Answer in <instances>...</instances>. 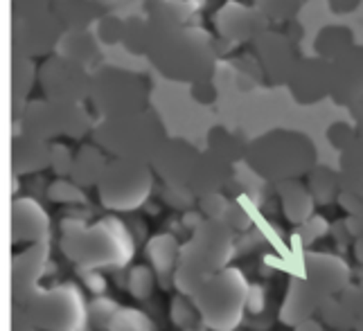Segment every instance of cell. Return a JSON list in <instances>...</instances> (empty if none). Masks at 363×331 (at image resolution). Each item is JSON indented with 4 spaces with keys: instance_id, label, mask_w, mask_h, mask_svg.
Masks as SVG:
<instances>
[{
    "instance_id": "cell-13",
    "label": "cell",
    "mask_w": 363,
    "mask_h": 331,
    "mask_svg": "<svg viewBox=\"0 0 363 331\" xmlns=\"http://www.w3.org/2000/svg\"><path fill=\"white\" fill-rule=\"evenodd\" d=\"M246 309L250 313H259L264 309V288L262 286H253L250 284V291H248V302H246Z\"/></svg>"
},
{
    "instance_id": "cell-9",
    "label": "cell",
    "mask_w": 363,
    "mask_h": 331,
    "mask_svg": "<svg viewBox=\"0 0 363 331\" xmlns=\"http://www.w3.org/2000/svg\"><path fill=\"white\" fill-rule=\"evenodd\" d=\"M108 331H156L152 320L143 313L140 309H129V307H120L116 318L111 320Z\"/></svg>"
},
{
    "instance_id": "cell-4",
    "label": "cell",
    "mask_w": 363,
    "mask_h": 331,
    "mask_svg": "<svg viewBox=\"0 0 363 331\" xmlns=\"http://www.w3.org/2000/svg\"><path fill=\"white\" fill-rule=\"evenodd\" d=\"M39 331H84L89 322V304L77 284H59L52 288H32L28 296L14 302Z\"/></svg>"
},
{
    "instance_id": "cell-8",
    "label": "cell",
    "mask_w": 363,
    "mask_h": 331,
    "mask_svg": "<svg viewBox=\"0 0 363 331\" xmlns=\"http://www.w3.org/2000/svg\"><path fill=\"white\" fill-rule=\"evenodd\" d=\"M181 248L183 246L177 241V237H172V235H158L154 239H149L147 257H149V262H152L154 273L160 279H165V284H167L169 277L174 279V273H177Z\"/></svg>"
},
{
    "instance_id": "cell-12",
    "label": "cell",
    "mask_w": 363,
    "mask_h": 331,
    "mask_svg": "<svg viewBox=\"0 0 363 331\" xmlns=\"http://www.w3.org/2000/svg\"><path fill=\"white\" fill-rule=\"evenodd\" d=\"M187 298H190V296H183V293H181V298H177L172 304V318H174V322H177L179 327H190L194 322V318H201V313H199V309H196V304L187 302Z\"/></svg>"
},
{
    "instance_id": "cell-5",
    "label": "cell",
    "mask_w": 363,
    "mask_h": 331,
    "mask_svg": "<svg viewBox=\"0 0 363 331\" xmlns=\"http://www.w3.org/2000/svg\"><path fill=\"white\" fill-rule=\"evenodd\" d=\"M250 284L240 269L219 271L199 286L190 300L201 313V322L212 331H235L242 325Z\"/></svg>"
},
{
    "instance_id": "cell-10",
    "label": "cell",
    "mask_w": 363,
    "mask_h": 331,
    "mask_svg": "<svg viewBox=\"0 0 363 331\" xmlns=\"http://www.w3.org/2000/svg\"><path fill=\"white\" fill-rule=\"evenodd\" d=\"M120 311V307L108 298H95L89 304V320L97 327V329H104L108 331L111 320L116 318V313Z\"/></svg>"
},
{
    "instance_id": "cell-15",
    "label": "cell",
    "mask_w": 363,
    "mask_h": 331,
    "mask_svg": "<svg viewBox=\"0 0 363 331\" xmlns=\"http://www.w3.org/2000/svg\"><path fill=\"white\" fill-rule=\"evenodd\" d=\"M11 331H39V329H36L21 311L14 309V327H11Z\"/></svg>"
},
{
    "instance_id": "cell-11",
    "label": "cell",
    "mask_w": 363,
    "mask_h": 331,
    "mask_svg": "<svg viewBox=\"0 0 363 331\" xmlns=\"http://www.w3.org/2000/svg\"><path fill=\"white\" fill-rule=\"evenodd\" d=\"M154 279H156V273H152V269L135 266L129 275V293L138 300H147L154 291Z\"/></svg>"
},
{
    "instance_id": "cell-14",
    "label": "cell",
    "mask_w": 363,
    "mask_h": 331,
    "mask_svg": "<svg viewBox=\"0 0 363 331\" xmlns=\"http://www.w3.org/2000/svg\"><path fill=\"white\" fill-rule=\"evenodd\" d=\"M84 279H86V286H89V288H91L93 293H102V291L106 288V284H104V277L97 273V269H91V271H86Z\"/></svg>"
},
{
    "instance_id": "cell-7",
    "label": "cell",
    "mask_w": 363,
    "mask_h": 331,
    "mask_svg": "<svg viewBox=\"0 0 363 331\" xmlns=\"http://www.w3.org/2000/svg\"><path fill=\"white\" fill-rule=\"evenodd\" d=\"M11 241H14V244H39V241H50V219L36 203L32 201L14 203V214H11Z\"/></svg>"
},
{
    "instance_id": "cell-2",
    "label": "cell",
    "mask_w": 363,
    "mask_h": 331,
    "mask_svg": "<svg viewBox=\"0 0 363 331\" xmlns=\"http://www.w3.org/2000/svg\"><path fill=\"white\" fill-rule=\"evenodd\" d=\"M350 271L343 259L334 254H307L303 259V275L294 277L282 307V322L298 325L309 320L311 313L323 309L339 291L345 288Z\"/></svg>"
},
{
    "instance_id": "cell-6",
    "label": "cell",
    "mask_w": 363,
    "mask_h": 331,
    "mask_svg": "<svg viewBox=\"0 0 363 331\" xmlns=\"http://www.w3.org/2000/svg\"><path fill=\"white\" fill-rule=\"evenodd\" d=\"M48 241H39V244H30L28 250L14 257V264H11V298H14V302L39 286L48 264Z\"/></svg>"
},
{
    "instance_id": "cell-3",
    "label": "cell",
    "mask_w": 363,
    "mask_h": 331,
    "mask_svg": "<svg viewBox=\"0 0 363 331\" xmlns=\"http://www.w3.org/2000/svg\"><path fill=\"white\" fill-rule=\"evenodd\" d=\"M233 254H235L233 232L219 221H208L203 225H199L192 239L181 248L179 266L172 282L183 296H192L206 279H210L223 269H228Z\"/></svg>"
},
{
    "instance_id": "cell-1",
    "label": "cell",
    "mask_w": 363,
    "mask_h": 331,
    "mask_svg": "<svg viewBox=\"0 0 363 331\" xmlns=\"http://www.w3.org/2000/svg\"><path fill=\"white\" fill-rule=\"evenodd\" d=\"M61 250L66 257L74 262L79 269H104L127 266L135 252L133 237L118 219H102L95 225L66 223L64 237H61Z\"/></svg>"
}]
</instances>
